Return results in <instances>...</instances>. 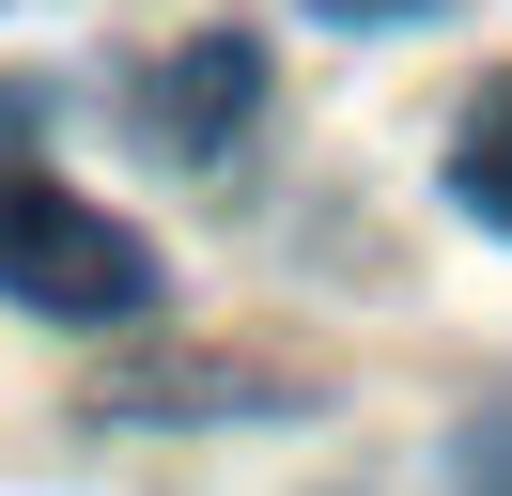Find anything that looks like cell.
Instances as JSON below:
<instances>
[{"label": "cell", "instance_id": "cell-3", "mask_svg": "<svg viewBox=\"0 0 512 496\" xmlns=\"http://www.w3.org/2000/svg\"><path fill=\"white\" fill-rule=\"evenodd\" d=\"M450 202H466L481 233H512V62L466 93V124H450Z\"/></svg>", "mask_w": 512, "mask_h": 496}, {"label": "cell", "instance_id": "cell-4", "mask_svg": "<svg viewBox=\"0 0 512 496\" xmlns=\"http://www.w3.org/2000/svg\"><path fill=\"white\" fill-rule=\"evenodd\" d=\"M450 496H512V403H497V419H466V450H450Z\"/></svg>", "mask_w": 512, "mask_h": 496}, {"label": "cell", "instance_id": "cell-5", "mask_svg": "<svg viewBox=\"0 0 512 496\" xmlns=\"http://www.w3.org/2000/svg\"><path fill=\"white\" fill-rule=\"evenodd\" d=\"M311 16H357V31H373V16H435V0H311Z\"/></svg>", "mask_w": 512, "mask_h": 496}, {"label": "cell", "instance_id": "cell-2", "mask_svg": "<svg viewBox=\"0 0 512 496\" xmlns=\"http://www.w3.org/2000/svg\"><path fill=\"white\" fill-rule=\"evenodd\" d=\"M264 109V47H233V31H202V47L140 62V140L187 171V155H233V124Z\"/></svg>", "mask_w": 512, "mask_h": 496}, {"label": "cell", "instance_id": "cell-1", "mask_svg": "<svg viewBox=\"0 0 512 496\" xmlns=\"http://www.w3.org/2000/svg\"><path fill=\"white\" fill-rule=\"evenodd\" d=\"M32 140H47V78H0V295L63 310V326H125L156 295V248L125 217H94Z\"/></svg>", "mask_w": 512, "mask_h": 496}]
</instances>
